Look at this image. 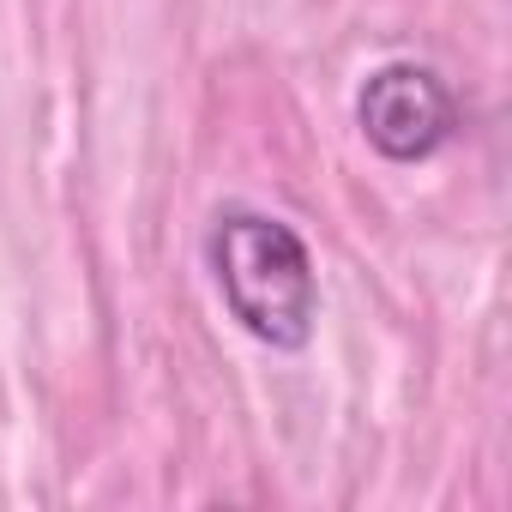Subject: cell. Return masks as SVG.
<instances>
[{"mask_svg": "<svg viewBox=\"0 0 512 512\" xmlns=\"http://www.w3.org/2000/svg\"><path fill=\"white\" fill-rule=\"evenodd\" d=\"M211 272L241 332L272 350H302L314 338L320 278L308 241L290 223L266 211H223L211 229Z\"/></svg>", "mask_w": 512, "mask_h": 512, "instance_id": "cell-1", "label": "cell"}, {"mask_svg": "<svg viewBox=\"0 0 512 512\" xmlns=\"http://www.w3.org/2000/svg\"><path fill=\"white\" fill-rule=\"evenodd\" d=\"M356 121H362V139L380 157L422 163L458 133V103H452V91L434 67L392 61V67L368 73V85L356 97Z\"/></svg>", "mask_w": 512, "mask_h": 512, "instance_id": "cell-2", "label": "cell"}]
</instances>
